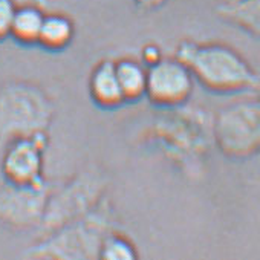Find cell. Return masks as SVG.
<instances>
[{"mask_svg":"<svg viewBox=\"0 0 260 260\" xmlns=\"http://www.w3.org/2000/svg\"><path fill=\"white\" fill-rule=\"evenodd\" d=\"M159 60H161V57H159V49H158V48L149 46V48L144 49V61H146L149 66L155 64V63L159 61Z\"/></svg>","mask_w":260,"mask_h":260,"instance_id":"14","label":"cell"},{"mask_svg":"<svg viewBox=\"0 0 260 260\" xmlns=\"http://www.w3.org/2000/svg\"><path fill=\"white\" fill-rule=\"evenodd\" d=\"M100 257L107 260H132L137 258V252L132 243H128L125 239L118 236H109L101 243Z\"/></svg>","mask_w":260,"mask_h":260,"instance_id":"12","label":"cell"},{"mask_svg":"<svg viewBox=\"0 0 260 260\" xmlns=\"http://www.w3.org/2000/svg\"><path fill=\"white\" fill-rule=\"evenodd\" d=\"M176 58L210 90L236 92L257 83L248 63L236 51L222 45L184 43L179 46Z\"/></svg>","mask_w":260,"mask_h":260,"instance_id":"1","label":"cell"},{"mask_svg":"<svg viewBox=\"0 0 260 260\" xmlns=\"http://www.w3.org/2000/svg\"><path fill=\"white\" fill-rule=\"evenodd\" d=\"M90 95L101 107H116L124 101L113 61L100 63L90 77Z\"/></svg>","mask_w":260,"mask_h":260,"instance_id":"7","label":"cell"},{"mask_svg":"<svg viewBox=\"0 0 260 260\" xmlns=\"http://www.w3.org/2000/svg\"><path fill=\"white\" fill-rule=\"evenodd\" d=\"M48 122V106L42 93L14 83L0 90V141L8 144L20 137L42 134Z\"/></svg>","mask_w":260,"mask_h":260,"instance_id":"2","label":"cell"},{"mask_svg":"<svg viewBox=\"0 0 260 260\" xmlns=\"http://www.w3.org/2000/svg\"><path fill=\"white\" fill-rule=\"evenodd\" d=\"M45 211L40 182L31 185L10 184L0 190V220L13 226H31Z\"/></svg>","mask_w":260,"mask_h":260,"instance_id":"6","label":"cell"},{"mask_svg":"<svg viewBox=\"0 0 260 260\" xmlns=\"http://www.w3.org/2000/svg\"><path fill=\"white\" fill-rule=\"evenodd\" d=\"M45 20V14L36 7H23L17 8L11 36L25 45H32L39 42V36L42 31V25Z\"/></svg>","mask_w":260,"mask_h":260,"instance_id":"10","label":"cell"},{"mask_svg":"<svg viewBox=\"0 0 260 260\" xmlns=\"http://www.w3.org/2000/svg\"><path fill=\"white\" fill-rule=\"evenodd\" d=\"M115 69L124 95V101H137L146 95L147 69L143 64L124 58L115 63Z\"/></svg>","mask_w":260,"mask_h":260,"instance_id":"8","label":"cell"},{"mask_svg":"<svg viewBox=\"0 0 260 260\" xmlns=\"http://www.w3.org/2000/svg\"><path fill=\"white\" fill-rule=\"evenodd\" d=\"M72 37H74L72 22L64 16L52 14V16H45L37 43H40L43 48L49 51H60L72 42Z\"/></svg>","mask_w":260,"mask_h":260,"instance_id":"9","label":"cell"},{"mask_svg":"<svg viewBox=\"0 0 260 260\" xmlns=\"http://www.w3.org/2000/svg\"><path fill=\"white\" fill-rule=\"evenodd\" d=\"M17 7L14 0H0V40L11 36Z\"/></svg>","mask_w":260,"mask_h":260,"instance_id":"13","label":"cell"},{"mask_svg":"<svg viewBox=\"0 0 260 260\" xmlns=\"http://www.w3.org/2000/svg\"><path fill=\"white\" fill-rule=\"evenodd\" d=\"M219 11L225 19L260 36V0H237Z\"/></svg>","mask_w":260,"mask_h":260,"instance_id":"11","label":"cell"},{"mask_svg":"<svg viewBox=\"0 0 260 260\" xmlns=\"http://www.w3.org/2000/svg\"><path fill=\"white\" fill-rule=\"evenodd\" d=\"M137 5L144 8V10H153V8H158L161 7L166 0H135Z\"/></svg>","mask_w":260,"mask_h":260,"instance_id":"15","label":"cell"},{"mask_svg":"<svg viewBox=\"0 0 260 260\" xmlns=\"http://www.w3.org/2000/svg\"><path fill=\"white\" fill-rule=\"evenodd\" d=\"M216 135L220 149L231 156H248L260 147V103H240L223 110Z\"/></svg>","mask_w":260,"mask_h":260,"instance_id":"3","label":"cell"},{"mask_svg":"<svg viewBox=\"0 0 260 260\" xmlns=\"http://www.w3.org/2000/svg\"><path fill=\"white\" fill-rule=\"evenodd\" d=\"M193 90L190 69L176 60H159L147 69L146 95L159 106H176L184 103Z\"/></svg>","mask_w":260,"mask_h":260,"instance_id":"4","label":"cell"},{"mask_svg":"<svg viewBox=\"0 0 260 260\" xmlns=\"http://www.w3.org/2000/svg\"><path fill=\"white\" fill-rule=\"evenodd\" d=\"M43 166V134L20 137L7 144L2 170L10 184L31 185L40 182Z\"/></svg>","mask_w":260,"mask_h":260,"instance_id":"5","label":"cell"}]
</instances>
